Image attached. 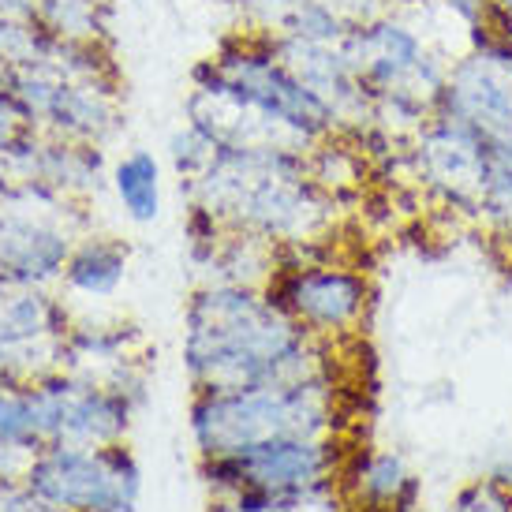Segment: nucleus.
<instances>
[{"label":"nucleus","mask_w":512,"mask_h":512,"mask_svg":"<svg viewBox=\"0 0 512 512\" xmlns=\"http://www.w3.org/2000/svg\"><path fill=\"white\" fill-rule=\"evenodd\" d=\"M184 363L199 393L299 382L329 370V348L266 288L202 285L187 303Z\"/></svg>","instance_id":"f257e3e1"},{"label":"nucleus","mask_w":512,"mask_h":512,"mask_svg":"<svg viewBox=\"0 0 512 512\" xmlns=\"http://www.w3.org/2000/svg\"><path fill=\"white\" fill-rule=\"evenodd\" d=\"M187 191L228 232H251L270 243L322 236L337 214V199L314 184L307 150L299 146H217L214 161Z\"/></svg>","instance_id":"f03ea898"},{"label":"nucleus","mask_w":512,"mask_h":512,"mask_svg":"<svg viewBox=\"0 0 512 512\" xmlns=\"http://www.w3.org/2000/svg\"><path fill=\"white\" fill-rule=\"evenodd\" d=\"M341 385L322 370L299 382L210 389L191 404V434L202 456L240 453L273 438H329L341 427Z\"/></svg>","instance_id":"7ed1b4c3"},{"label":"nucleus","mask_w":512,"mask_h":512,"mask_svg":"<svg viewBox=\"0 0 512 512\" xmlns=\"http://www.w3.org/2000/svg\"><path fill=\"white\" fill-rule=\"evenodd\" d=\"M341 49L367 86L370 124L397 139H412L430 120L434 94L453 60L434 53L427 34L397 12H378L352 23Z\"/></svg>","instance_id":"20e7f679"},{"label":"nucleus","mask_w":512,"mask_h":512,"mask_svg":"<svg viewBox=\"0 0 512 512\" xmlns=\"http://www.w3.org/2000/svg\"><path fill=\"white\" fill-rule=\"evenodd\" d=\"M27 490L57 512H109L139 501V464L113 445H42L27 464Z\"/></svg>","instance_id":"39448f33"},{"label":"nucleus","mask_w":512,"mask_h":512,"mask_svg":"<svg viewBox=\"0 0 512 512\" xmlns=\"http://www.w3.org/2000/svg\"><path fill=\"white\" fill-rule=\"evenodd\" d=\"M42 445H113L124 438L135 400L86 374H49L27 389Z\"/></svg>","instance_id":"423d86ee"},{"label":"nucleus","mask_w":512,"mask_h":512,"mask_svg":"<svg viewBox=\"0 0 512 512\" xmlns=\"http://www.w3.org/2000/svg\"><path fill=\"white\" fill-rule=\"evenodd\" d=\"M341 441L333 438H273L240 453L202 456V479L217 498H228L243 486L262 490H311L337 483L344 464Z\"/></svg>","instance_id":"0eeeda50"},{"label":"nucleus","mask_w":512,"mask_h":512,"mask_svg":"<svg viewBox=\"0 0 512 512\" xmlns=\"http://www.w3.org/2000/svg\"><path fill=\"white\" fill-rule=\"evenodd\" d=\"M270 299L296 318L311 337L337 341L367 318L370 281L344 262H296L277 266L266 285Z\"/></svg>","instance_id":"6e6552de"},{"label":"nucleus","mask_w":512,"mask_h":512,"mask_svg":"<svg viewBox=\"0 0 512 512\" xmlns=\"http://www.w3.org/2000/svg\"><path fill=\"white\" fill-rule=\"evenodd\" d=\"M68 255H72L68 228L0 206V281L19 288L45 285L64 273Z\"/></svg>","instance_id":"1a4fd4ad"},{"label":"nucleus","mask_w":512,"mask_h":512,"mask_svg":"<svg viewBox=\"0 0 512 512\" xmlns=\"http://www.w3.org/2000/svg\"><path fill=\"white\" fill-rule=\"evenodd\" d=\"M341 498L352 509H367V505H400V501H415L419 494V479L412 475L408 460L393 449H356L344 456L341 475Z\"/></svg>","instance_id":"9d476101"},{"label":"nucleus","mask_w":512,"mask_h":512,"mask_svg":"<svg viewBox=\"0 0 512 512\" xmlns=\"http://www.w3.org/2000/svg\"><path fill=\"white\" fill-rule=\"evenodd\" d=\"M124 273H128V247L113 236H90L79 247H72L68 266H64V281L72 292L105 299L120 288Z\"/></svg>","instance_id":"9b49d317"},{"label":"nucleus","mask_w":512,"mask_h":512,"mask_svg":"<svg viewBox=\"0 0 512 512\" xmlns=\"http://www.w3.org/2000/svg\"><path fill=\"white\" fill-rule=\"evenodd\" d=\"M116 199L135 225H150L161 214V165L150 150H131L113 169Z\"/></svg>","instance_id":"f8f14e48"},{"label":"nucleus","mask_w":512,"mask_h":512,"mask_svg":"<svg viewBox=\"0 0 512 512\" xmlns=\"http://www.w3.org/2000/svg\"><path fill=\"white\" fill-rule=\"evenodd\" d=\"M307 165H311L314 184L322 187V191H329L337 202L344 195L359 191L363 176H367V157H363V150L348 135H341V131H333L329 139L314 143L307 150Z\"/></svg>","instance_id":"ddd939ff"},{"label":"nucleus","mask_w":512,"mask_h":512,"mask_svg":"<svg viewBox=\"0 0 512 512\" xmlns=\"http://www.w3.org/2000/svg\"><path fill=\"white\" fill-rule=\"evenodd\" d=\"M38 23L68 42L101 45L109 30V0H34Z\"/></svg>","instance_id":"4468645a"},{"label":"nucleus","mask_w":512,"mask_h":512,"mask_svg":"<svg viewBox=\"0 0 512 512\" xmlns=\"http://www.w3.org/2000/svg\"><path fill=\"white\" fill-rule=\"evenodd\" d=\"M42 441L34 430L27 389H12L0 382V453H38Z\"/></svg>","instance_id":"2eb2a0df"},{"label":"nucleus","mask_w":512,"mask_h":512,"mask_svg":"<svg viewBox=\"0 0 512 512\" xmlns=\"http://www.w3.org/2000/svg\"><path fill=\"white\" fill-rule=\"evenodd\" d=\"M214 154H217V143L202 128H195V124H184L180 131H172L169 161L172 169H176V176H180V184H191L195 176H202L206 165L214 161Z\"/></svg>","instance_id":"dca6fc26"},{"label":"nucleus","mask_w":512,"mask_h":512,"mask_svg":"<svg viewBox=\"0 0 512 512\" xmlns=\"http://www.w3.org/2000/svg\"><path fill=\"white\" fill-rule=\"evenodd\" d=\"M453 512H512V494L494 479H479L456 494Z\"/></svg>","instance_id":"f3484780"},{"label":"nucleus","mask_w":512,"mask_h":512,"mask_svg":"<svg viewBox=\"0 0 512 512\" xmlns=\"http://www.w3.org/2000/svg\"><path fill=\"white\" fill-rule=\"evenodd\" d=\"M30 131H38V128H34L27 120V113L19 109V101L0 86V157L8 154L23 135H30Z\"/></svg>","instance_id":"a211bd4d"},{"label":"nucleus","mask_w":512,"mask_h":512,"mask_svg":"<svg viewBox=\"0 0 512 512\" xmlns=\"http://www.w3.org/2000/svg\"><path fill=\"white\" fill-rule=\"evenodd\" d=\"M445 12L453 15L456 23H464V30L486 27V15H490V0H438Z\"/></svg>","instance_id":"6ab92c4d"},{"label":"nucleus","mask_w":512,"mask_h":512,"mask_svg":"<svg viewBox=\"0 0 512 512\" xmlns=\"http://www.w3.org/2000/svg\"><path fill=\"white\" fill-rule=\"evenodd\" d=\"M356 512H423L415 501H400V505H367V509H356Z\"/></svg>","instance_id":"aec40b11"},{"label":"nucleus","mask_w":512,"mask_h":512,"mask_svg":"<svg viewBox=\"0 0 512 512\" xmlns=\"http://www.w3.org/2000/svg\"><path fill=\"white\" fill-rule=\"evenodd\" d=\"M494 8H501V12H512V0H490Z\"/></svg>","instance_id":"412c9836"},{"label":"nucleus","mask_w":512,"mask_h":512,"mask_svg":"<svg viewBox=\"0 0 512 512\" xmlns=\"http://www.w3.org/2000/svg\"><path fill=\"white\" fill-rule=\"evenodd\" d=\"M109 512H135V505H120V509H109Z\"/></svg>","instance_id":"4be33fe9"}]
</instances>
